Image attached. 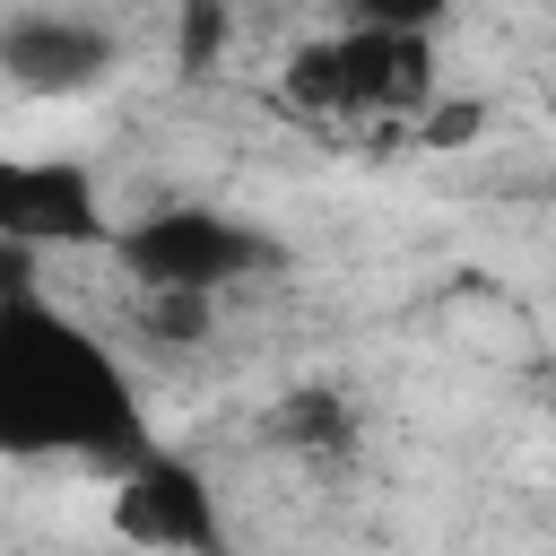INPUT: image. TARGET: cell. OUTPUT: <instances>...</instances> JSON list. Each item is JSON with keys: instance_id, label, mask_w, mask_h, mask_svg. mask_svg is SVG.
<instances>
[{"instance_id": "cell-6", "label": "cell", "mask_w": 556, "mask_h": 556, "mask_svg": "<svg viewBox=\"0 0 556 556\" xmlns=\"http://www.w3.org/2000/svg\"><path fill=\"white\" fill-rule=\"evenodd\" d=\"M122 70V35L87 9H17L0 17V78L17 96H96Z\"/></svg>"}, {"instance_id": "cell-2", "label": "cell", "mask_w": 556, "mask_h": 556, "mask_svg": "<svg viewBox=\"0 0 556 556\" xmlns=\"http://www.w3.org/2000/svg\"><path fill=\"white\" fill-rule=\"evenodd\" d=\"M278 87L304 104V113H374V122H417L443 87H434V35L426 26H348V35H321L304 43Z\"/></svg>"}, {"instance_id": "cell-1", "label": "cell", "mask_w": 556, "mask_h": 556, "mask_svg": "<svg viewBox=\"0 0 556 556\" xmlns=\"http://www.w3.org/2000/svg\"><path fill=\"white\" fill-rule=\"evenodd\" d=\"M122 356L43 295L0 304V460H87L122 478L148 452Z\"/></svg>"}, {"instance_id": "cell-9", "label": "cell", "mask_w": 556, "mask_h": 556, "mask_svg": "<svg viewBox=\"0 0 556 556\" xmlns=\"http://www.w3.org/2000/svg\"><path fill=\"white\" fill-rule=\"evenodd\" d=\"M226 35H235V17L217 0H182L174 9V70H208L226 52Z\"/></svg>"}, {"instance_id": "cell-7", "label": "cell", "mask_w": 556, "mask_h": 556, "mask_svg": "<svg viewBox=\"0 0 556 556\" xmlns=\"http://www.w3.org/2000/svg\"><path fill=\"white\" fill-rule=\"evenodd\" d=\"M261 426H269V443L295 452V460H348V452H356V408H348V391H330V382L278 391Z\"/></svg>"}, {"instance_id": "cell-3", "label": "cell", "mask_w": 556, "mask_h": 556, "mask_svg": "<svg viewBox=\"0 0 556 556\" xmlns=\"http://www.w3.org/2000/svg\"><path fill=\"white\" fill-rule=\"evenodd\" d=\"M113 261L130 269V295H217L235 278L278 269V235L226 217V208H148L130 226H113Z\"/></svg>"}, {"instance_id": "cell-10", "label": "cell", "mask_w": 556, "mask_h": 556, "mask_svg": "<svg viewBox=\"0 0 556 556\" xmlns=\"http://www.w3.org/2000/svg\"><path fill=\"white\" fill-rule=\"evenodd\" d=\"M130 321L165 348H191V339H208V295H130Z\"/></svg>"}, {"instance_id": "cell-5", "label": "cell", "mask_w": 556, "mask_h": 556, "mask_svg": "<svg viewBox=\"0 0 556 556\" xmlns=\"http://www.w3.org/2000/svg\"><path fill=\"white\" fill-rule=\"evenodd\" d=\"M0 243L17 252H113V208L78 156H0Z\"/></svg>"}, {"instance_id": "cell-11", "label": "cell", "mask_w": 556, "mask_h": 556, "mask_svg": "<svg viewBox=\"0 0 556 556\" xmlns=\"http://www.w3.org/2000/svg\"><path fill=\"white\" fill-rule=\"evenodd\" d=\"M17 295H35V252L0 243V304H17Z\"/></svg>"}, {"instance_id": "cell-8", "label": "cell", "mask_w": 556, "mask_h": 556, "mask_svg": "<svg viewBox=\"0 0 556 556\" xmlns=\"http://www.w3.org/2000/svg\"><path fill=\"white\" fill-rule=\"evenodd\" d=\"M486 122H495V104H486V96H434V104L408 122V139H417V148H434V156H452V148L486 139Z\"/></svg>"}, {"instance_id": "cell-4", "label": "cell", "mask_w": 556, "mask_h": 556, "mask_svg": "<svg viewBox=\"0 0 556 556\" xmlns=\"http://www.w3.org/2000/svg\"><path fill=\"white\" fill-rule=\"evenodd\" d=\"M104 521H113L122 547H148V556H226V521H217L208 478H200L182 452H165V443H148V452L113 478Z\"/></svg>"}]
</instances>
